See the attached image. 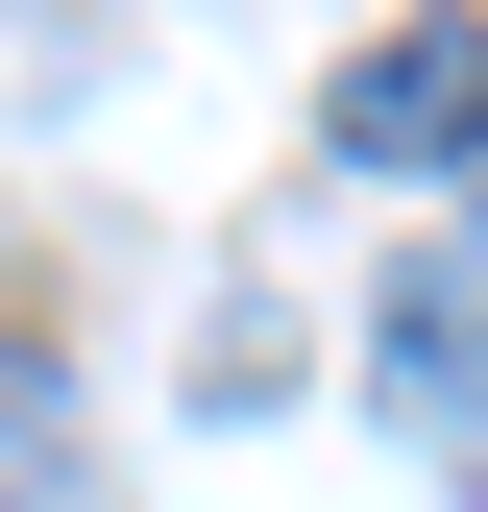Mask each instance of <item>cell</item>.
I'll return each mask as SVG.
<instances>
[{"label":"cell","mask_w":488,"mask_h":512,"mask_svg":"<svg viewBox=\"0 0 488 512\" xmlns=\"http://www.w3.org/2000/svg\"><path fill=\"white\" fill-rule=\"evenodd\" d=\"M366 366H391V439H415V464H440L464 512H488V269H415Z\"/></svg>","instance_id":"cell-1"},{"label":"cell","mask_w":488,"mask_h":512,"mask_svg":"<svg viewBox=\"0 0 488 512\" xmlns=\"http://www.w3.org/2000/svg\"><path fill=\"white\" fill-rule=\"evenodd\" d=\"M464 122H488V25H415V49L342 74V147H366V171H440Z\"/></svg>","instance_id":"cell-2"},{"label":"cell","mask_w":488,"mask_h":512,"mask_svg":"<svg viewBox=\"0 0 488 512\" xmlns=\"http://www.w3.org/2000/svg\"><path fill=\"white\" fill-rule=\"evenodd\" d=\"M0 512H74V366L0 342Z\"/></svg>","instance_id":"cell-3"},{"label":"cell","mask_w":488,"mask_h":512,"mask_svg":"<svg viewBox=\"0 0 488 512\" xmlns=\"http://www.w3.org/2000/svg\"><path fill=\"white\" fill-rule=\"evenodd\" d=\"M464 220H488V122H464Z\"/></svg>","instance_id":"cell-4"}]
</instances>
